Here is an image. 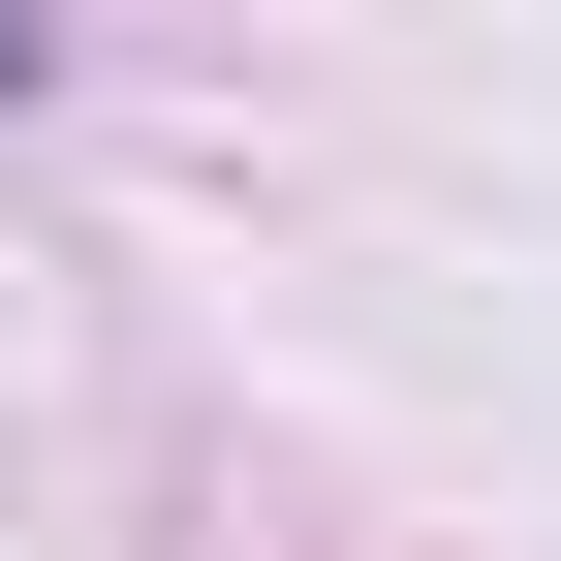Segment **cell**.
<instances>
[{"instance_id": "1", "label": "cell", "mask_w": 561, "mask_h": 561, "mask_svg": "<svg viewBox=\"0 0 561 561\" xmlns=\"http://www.w3.org/2000/svg\"><path fill=\"white\" fill-rule=\"evenodd\" d=\"M0 94H32V0H0Z\"/></svg>"}]
</instances>
